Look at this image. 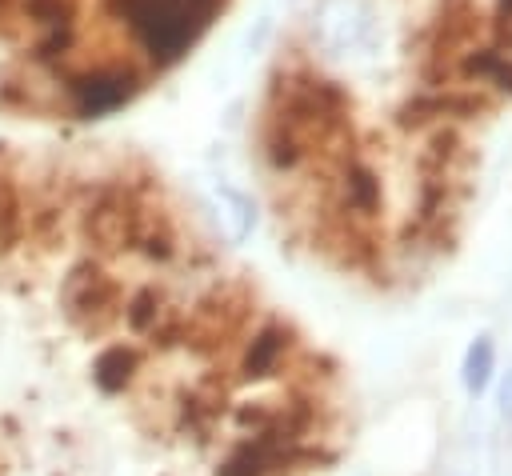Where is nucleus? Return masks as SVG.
I'll return each mask as SVG.
<instances>
[{
    "instance_id": "f257e3e1",
    "label": "nucleus",
    "mask_w": 512,
    "mask_h": 476,
    "mask_svg": "<svg viewBox=\"0 0 512 476\" xmlns=\"http://www.w3.org/2000/svg\"><path fill=\"white\" fill-rule=\"evenodd\" d=\"M332 392L140 156L0 140V476H204Z\"/></svg>"
},
{
    "instance_id": "f03ea898",
    "label": "nucleus",
    "mask_w": 512,
    "mask_h": 476,
    "mask_svg": "<svg viewBox=\"0 0 512 476\" xmlns=\"http://www.w3.org/2000/svg\"><path fill=\"white\" fill-rule=\"evenodd\" d=\"M232 0H0V116L40 132L140 100Z\"/></svg>"
},
{
    "instance_id": "7ed1b4c3",
    "label": "nucleus",
    "mask_w": 512,
    "mask_h": 476,
    "mask_svg": "<svg viewBox=\"0 0 512 476\" xmlns=\"http://www.w3.org/2000/svg\"><path fill=\"white\" fill-rule=\"evenodd\" d=\"M492 368H496V344H492V336H476L464 356V388L472 396H480L492 380Z\"/></svg>"
},
{
    "instance_id": "20e7f679",
    "label": "nucleus",
    "mask_w": 512,
    "mask_h": 476,
    "mask_svg": "<svg viewBox=\"0 0 512 476\" xmlns=\"http://www.w3.org/2000/svg\"><path fill=\"white\" fill-rule=\"evenodd\" d=\"M500 412L512 420V368H508L504 380H500Z\"/></svg>"
}]
</instances>
